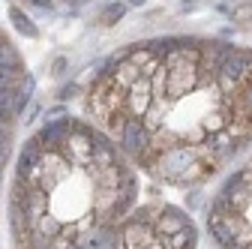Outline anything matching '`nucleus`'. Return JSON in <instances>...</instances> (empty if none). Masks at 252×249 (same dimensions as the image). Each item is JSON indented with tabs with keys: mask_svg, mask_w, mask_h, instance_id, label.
<instances>
[{
	"mask_svg": "<svg viewBox=\"0 0 252 249\" xmlns=\"http://www.w3.org/2000/svg\"><path fill=\"white\" fill-rule=\"evenodd\" d=\"M234 21H243V24H252V3L234 9Z\"/></svg>",
	"mask_w": 252,
	"mask_h": 249,
	"instance_id": "nucleus-3",
	"label": "nucleus"
},
{
	"mask_svg": "<svg viewBox=\"0 0 252 249\" xmlns=\"http://www.w3.org/2000/svg\"><path fill=\"white\" fill-rule=\"evenodd\" d=\"M9 21L15 24V30H18V33H24V36H30V39H36V36H39V30L33 27L30 15H24L18 6H12V9H9Z\"/></svg>",
	"mask_w": 252,
	"mask_h": 249,
	"instance_id": "nucleus-1",
	"label": "nucleus"
},
{
	"mask_svg": "<svg viewBox=\"0 0 252 249\" xmlns=\"http://www.w3.org/2000/svg\"><path fill=\"white\" fill-rule=\"evenodd\" d=\"M129 3H135V6H138V3H144V0H129Z\"/></svg>",
	"mask_w": 252,
	"mask_h": 249,
	"instance_id": "nucleus-6",
	"label": "nucleus"
},
{
	"mask_svg": "<svg viewBox=\"0 0 252 249\" xmlns=\"http://www.w3.org/2000/svg\"><path fill=\"white\" fill-rule=\"evenodd\" d=\"M33 6H36V9H48V12H51V9H54V0H33Z\"/></svg>",
	"mask_w": 252,
	"mask_h": 249,
	"instance_id": "nucleus-4",
	"label": "nucleus"
},
{
	"mask_svg": "<svg viewBox=\"0 0 252 249\" xmlns=\"http://www.w3.org/2000/svg\"><path fill=\"white\" fill-rule=\"evenodd\" d=\"M123 12H126V6H123V3H111V6H105V12H102V24H105V27L117 24V21L123 18Z\"/></svg>",
	"mask_w": 252,
	"mask_h": 249,
	"instance_id": "nucleus-2",
	"label": "nucleus"
},
{
	"mask_svg": "<svg viewBox=\"0 0 252 249\" xmlns=\"http://www.w3.org/2000/svg\"><path fill=\"white\" fill-rule=\"evenodd\" d=\"M63 69H66V60H63V57H57V60H54V75H60Z\"/></svg>",
	"mask_w": 252,
	"mask_h": 249,
	"instance_id": "nucleus-5",
	"label": "nucleus"
}]
</instances>
